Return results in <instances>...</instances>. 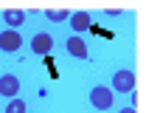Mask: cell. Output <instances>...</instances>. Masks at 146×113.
<instances>
[{
    "instance_id": "8fae6325",
    "label": "cell",
    "mask_w": 146,
    "mask_h": 113,
    "mask_svg": "<svg viewBox=\"0 0 146 113\" xmlns=\"http://www.w3.org/2000/svg\"><path fill=\"white\" fill-rule=\"evenodd\" d=\"M121 113H135V108H124V110H121Z\"/></svg>"
},
{
    "instance_id": "277c9868",
    "label": "cell",
    "mask_w": 146,
    "mask_h": 113,
    "mask_svg": "<svg viewBox=\"0 0 146 113\" xmlns=\"http://www.w3.org/2000/svg\"><path fill=\"white\" fill-rule=\"evenodd\" d=\"M17 91H20V79L14 74H3V76H0V96L17 99Z\"/></svg>"
},
{
    "instance_id": "9c48e42d",
    "label": "cell",
    "mask_w": 146,
    "mask_h": 113,
    "mask_svg": "<svg viewBox=\"0 0 146 113\" xmlns=\"http://www.w3.org/2000/svg\"><path fill=\"white\" fill-rule=\"evenodd\" d=\"M45 17L54 20V23H62V20H68V11H65V9H48V11H45Z\"/></svg>"
},
{
    "instance_id": "8992f818",
    "label": "cell",
    "mask_w": 146,
    "mask_h": 113,
    "mask_svg": "<svg viewBox=\"0 0 146 113\" xmlns=\"http://www.w3.org/2000/svg\"><path fill=\"white\" fill-rule=\"evenodd\" d=\"M70 28L76 34L87 31V28H90V14H87V11H73L70 14Z\"/></svg>"
},
{
    "instance_id": "6da1fadb",
    "label": "cell",
    "mask_w": 146,
    "mask_h": 113,
    "mask_svg": "<svg viewBox=\"0 0 146 113\" xmlns=\"http://www.w3.org/2000/svg\"><path fill=\"white\" fill-rule=\"evenodd\" d=\"M135 71H129V68H121V71H115L112 76V91H121V93H132L135 91Z\"/></svg>"
},
{
    "instance_id": "30bf717a",
    "label": "cell",
    "mask_w": 146,
    "mask_h": 113,
    "mask_svg": "<svg viewBox=\"0 0 146 113\" xmlns=\"http://www.w3.org/2000/svg\"><path fill=\"white\" fill-rule=\"evenodd\" d=\"M6 113H25V102L23 99H11L6 105Z\"/></svg>"
},
{
    "instance_id": "7a4b0ae2",
    "label": "cell",
    "mask_w": 146,
    "mask_h": 113,
    "mask_svg": "<svg viewBox=\"0 0 146 113\" xmlns=\"http://www.w3.org/2000/svg\"><path fill=\"white\" fill-rule=\"evenodd\" d=\"M112 96H115V91L98 85V88L90 91V105L96 108V110H110V108H112Z\"/></svg>"
},
{
    "instance_id": "3957f363",
    "label": "cell",
    "mask_w": 146,
    "mask_h": 113,
    "mask_svg": "<svg viewBox=\"0 0 146 113\" xmlns=\"http://www.w3.org/2000/svg\"><path fill=\"white\" fill-rule=\"evenodd\" d=\"M20 45H23V37H20L14 28H9V31H0V51L11 54V51H17Z\"/></svg>"
},
{
    "instance_id": "ba28073f",
    "label": "cell",
    "mask_w": 146,
    "mask_h": 113,
    "mask_svg": "<svg viewBox=\"0 0 146 113\" xmlns=\"http://www.w3.org/2000/svg\"><path fill=\"white\" fill-rule=\"evenodd\" d=\"M23 20H25V11H23V9H6V11H3V23H9L11 28L23 26Z\"/></svg>"
},
{
    "instance_id": "52a82bcc",
    "label": "cell",
    "mask_w": 146,
    "mask_h": 113,
    "mask_svg": "<svg viewBox=\"0 0 146 113\" xmlns=\"http://www.w3.org/2000/svg\"><path fill=\"white\" fill-rule=\"evenodd\" d=\"M68 51H70L76 59H87V57H90V51H87V45H84L82 37H70L68 40Z\"/></svg>"
},
{
    "instance_id": "5b68a950",
    "label": "cell",
    "mask_w": 146,
    "mask_h": 113,
    "mask_svg": "<svg viewBox=\"0 0 146 113\" xmlns=\"http://www.w3.org/2000/svg\"><path fill=\"white\" fill-rule=\"evenodd\" d=\"M51 48H54V37L51 34H34L31 37V51L39 57H45V54H51Z\"/></svg>"
}]
</instances>
